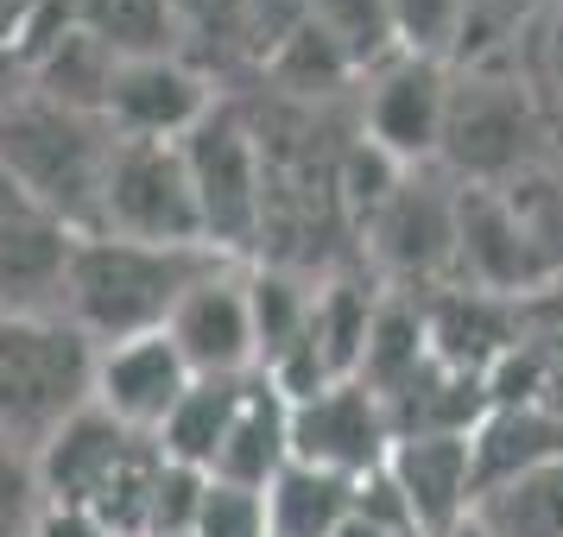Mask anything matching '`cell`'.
I'll use <instances>...</instances> for the list:
<instances>
[{
  "label": "cell",
  "mask_w": 563,
  "mask_h": 537,
  "mask_svg": "<svg viewBox=\"0 0 563 537\" xmlns=\"http://www.w3.org/2000/svg\"><path fill=\"white\" fill-rule=\"evenodd\" d=\"M380 481L406 512L418 537H450L475 506V456L468 430H424V436H393L380 461Z\"/></svg>",
  "instance_id": "obj_11"
},
{
  "label": "cell",
  "mask_w": 563,
  "mask_h": 537,
  "mask_svg": "<svg viewBox=\"0 0 563 537\" xmlns=\"http://www.w3.org/2000/svg\"><path fill=\"white\" fill-rule=\"evenodd\" d=\"M526 32H532V70H526V96H532L544 133H551V139H563V0L544 13V20H532Z\"/></svg>",
  "instance_id": "obj_23"
},
{
  "label": "cell",
  "mask_w": 563,
  "mask_h": 537,
  "mask_svg": "<svg viewBox=\"0 0 563 537\" xmlns=\"http://www.w3.org/2000/svg\"><path fill=\"white\" fill-rule=\"evenodd\" d=\"M114 158V133L102 114L20 96L0 127V178H13L32 203H45L70 234H96L102 222V178Z\"/></svg>",
  "instance_id": "obj_2"
},
{
  "label": "cell",
  "mask_w": 563,
  "mask_h": 537,
  "mask_svg": "<svg viewBox=\"0 0 563 537\" xmlns=\"http://www.w3.org/2000/svg\"><path fill=\"white\" fill-rule=\"evenodd\" d=\"M26 537H32V532H26Z\"/></svg>",
  "instance_id": "obj_28"
},
{
  "label": "cell",
  "mask_w": 563,
  "mask_h": 537,
  "mask_svg": "<svg viewBox=\"0 0 563 537\" xmlns=\"http://www.w3.org/2000/svg\"><path fill=\"white\" fill-rule=\"evenodd\" d=\"M305 26L317 32L349 70H380L386 57H399L393 20H386V0H310Z\"/></svg>",
  "instance_id": "obj_20"
},
{
  "label": "cell",
  "mask_w": 563,
  "mask_h": 537,
  "mask_svg": "<svg viewBox=\"0 0 563 537\" xmlns=\"http://www.w3.org/2000/svg\"><path fill=\"white\" fill-rule=\"evenodd\" d=\"M190 537H266V493L234 481H203V500H197V525Z\"/></svg>",
  "instance_id": "obj_24"
},
{
  "label": "cell",
  "mask_w": 563,
  "mask_h": 537,
  "mask_svg": "<svg viewBox=\"0 0 563 537\" xmlns=\"http://www.w3.org/2000/svg\"><path fill=\"white\" fill-rule=\"evenodd\" d=\"M184 171H190V197H197V222H203V247L229 259L247 247L254 228L266 222V178H260V153L247 127L209 108L197 127L178 139Z\"/></svg>",
  "instance_id": "obj_6"
},
{
  "label": "cell",
  "mask_w": 563,
  "mask_h": 537,
  "mask_svg": "<svg viewBox=\"0 0 563 537\" xmlns=\"http://www.w3.org/2000/svg\"><path fill=\"white\" fill-rule=\"evenodd\" d=\"M468 456H475V493L512 481V474L551 468V461H563V411L544 399L487 405L482 424L468 430Z\"/></svg>",
  "instance_id": "obj_14"
},
{
  "label": "cell",
  "mask_w": 563,
  "mask_h": 537,
  "mask_svg": "<svg viewBox=\"0 0 563 537\" xmlns=\"http://www.w3.org/2000/svg\"><path fill=\"white\" fill-rule=\"evenodd\" d=\"M468 525H482L487 537H563V461L482 486L468 506Z\"/></svg>",
  "instance_id": "obj_18"
},
{
  "label": "cell",
  "mask_w": 563,
  "mask_h": 537,
  "mask_svg": "<svg viewBox=\"0 0 563 537\" xmlns=\"http://www.w3.org/2000/svg\"><path fill=\"white\" fill-rule=\"evenodd\" d=\"M443 108H450V64H431V57H386L380 70H367V102H361L367 146L380 158H393V165L437 158Z\"/></svg>",
  "instance_id": "obj_12"
},
{
  "label": "cell",
  "mask_w": 563,
  "mask_h": 537,
  "mask_svg": "<svg viewBox=\"0 0 563 537\" xmlns=\"http://www.w3.org/2000/svg\"><path fill=\"white\" fill-rule=\"evenodd\" d=\"M386 449H393L386 405L361 380H335L310 399H291V461L342 474V481H367L380 474Z\"/></svg>",
  "instance_id": "obj_8"
},
{
  "label": "cell",
  "mask_w": 563,
  "mask_h": 537,
  "mask_svg": "<svg viewBox=\"0 0 563 537\" xmlns=\"http://www.w3.org/2000/svg\"><path fill=\"white\" fill-rule=\"evenodd\" d=\"M165 342L178 348L190 380H247L254 373V310H247V279L229 259H216L203 279L178 298L165 316Z\"/></svg>",
  "instance_id": "obj_9"
},
{
  "label": "cell",
  "mask_w": 563,
  "mask_h": 537,
  "mask_svg": "<svg viewBox=\"0 0 563 537\" xmlns=\"http://www.w3.org/2000/svg\"><path fill=\"white\" fill-rule=\"evenodd\" d=\"M355 486L361 481L285 461L266 481V537H330L349 518V506H355Z\"/></svg>",
  "instance_id": "obj_17"
},
{
  "label": "cell",
  "mask_w": 563,
  "mask_h": 537,
  "mask_svg": "<svg viewBox=\"0 0 563 537\" xmlns=\"http://www.w3.org/2000/svg\"><path fill=\"white\" fill-rule=\"evenodd\" d=\"M538 139H551V133H544L519 77L450 82L437 158L456 165L462 178H475V190H500V183L538 171Z\"/></svg>",
  "instance_id": "obj_4"
},
{
  "label": "cell",
  "mask_w": 563,
  "mask_h": 537,
  "mask_svg": "<svg viewBox=\"0 0 563 537\" xmlns=\"http://www.w3.org/2000/svg\"><path fill=\"white\" fill-rule=\"evenodd\" d=\"M38 506H45V493H38L32 461L0 449V537H26L32 518H38Z\"/></svg>",
  "instance_id": "obj_25"
},
{
  "label": "cell",
  "mask_w": 563,
  "mask_h": 537,
  "mask_svg": "<svg viewBox=\"0 0 563 537\" xmlns=\"http://www.w3.org/2000/svg\"><path fill=\"white\" fill-rule=\"evenodd\" d=\"M209 108L216 102H209L203 77H190L178 57L165 52H140L114 64V82L102 96V121L114 139H165V146H178Z\"/></svg>",
  "instance_id": "obj_13"
},
{
  "label": "cell",
  "mask_w": 563,
  "mask_h": 537,
  "mask_svg": "<svg viewBox=\"0 0 563 537\" xmlns=\"http://www.w3.org/2000/svg\"><path fill=\"white\" fill-rule=\"evenodd\" d=\"M462 7H468V0H386V20H393L399 57L450 64L456 45H462Z\"/></svg>",
  "instance_id": "obj_22"
},
{
  "label": "cell",
  "mask_w": 563,
  "mask_h": 537,
  "mask_svg": "<svg viewBox=\"0 0 563 537\" xmlns=\"http://www.w3.org/2000/svg\"><path fill=\"white\" fill-rule=\"evenodd\" d=\"M96 234L140 240V247H203V222H197V197H190V171H184L178 146L114 139Z\"/></svg>",
  "instance_id": "obj_5"
},
{
  "label": "cell",
  "mask_w": 563,
  "mask_h": 537,
  "mask_svg": "<svg viewBox=\"0 0 563 537\" xmlns=\"http://www.w3.org/2000/svg\"><path fill=\"white\" fill-rule=\"evenodd\" d=\"M380 240L406 272H431V266H443V259H456V203H437V197L399 190L393 209H386Z\"/></svg>",
  "instance_id": "obj_21"
},
{
  "label": "cell",
  "mask_w": 563,
  "mask_h": 537,
  "mask_svg": "<svg viewBox=\"0 0 563 537\" xmlns=\"http://www.w3.org/2000/svg\"><path fill=\"white\" fill-rule=\"evenodd\" d=\"M216 259L222 254H209V247H140V240H114V234H82L70 272H64V323L89 348L153 335L165 329L178 298Z\"/></svg>",
  "instance_id": "obj_1"
},
{
  "label": "cell",
  "mask_w": 563,
  "mask_h": 537,
  "mask_svg": "<svg viewBox=\"0 0 563 537\" xmlns=\"http://www.w3.org/2000/svg\"><path fill=\"white\" fill-rule=\"evenodd\" d=\"M247 380H254V373H247ZM247 380H190V385H184V399L172 405V417L158 424L153 449H158L165 461H178V468H197V474H209V461H216L222 436H229L234 405H241Z\"/></svg>",
  "instance_id": "obj_16"
},
{
  "label": "cell",
  "mask_w": 563,
  "mask_h": 537,
  "mask_svg": "<svg viewBox=\"0 0 563 537\" xmlns=\"http://www.w3.org/2000/svg\"><path fill=\"white\" fill-rule=\"evenodd\" d=\"M20 96H26V57H20L13 38H0V127H7V114L20 108Z\"/></svg>",
  "instance_id": "obj_26"
},
{
  "label": "cell",
  "mask_w": 563,
  "mask_h": 537,
  "mask_svg": "<svg viewBox=\"0 0 563 537\" xmlns=\"http://www.w3.org/2000/svg\"><path fill=\"white\" fill-rule=\"evenodd\" d=\"M285 461H291V405L254 373L247 392H241V405H234V424L222 436V449L209 461V474L266 493V481L279 474Z\"/></svg>",
  "instance_id": "obj_15"
},
{
  "label": "cell",
  "mask_w": 563,
  "mask_h": 537,
  "mask_svg": "<svg viewBox=\"0 0 563 537\" xmlns=\"http://www.w3.org/2000/svg\"><path fill=\"white\" fill-rule=\"evenodd\" d=\"M190 385V367L178 360V348L165 342V329L108 342L89 360V411H102L108 424H121L128 436L153 443L158 424L172 417V405Z\"/></svg>",
  "instance_id": "obj_10"
},
{
  "label": "cell",
  "mask_w": 563,
  "mask_h": 537,
  "mask_svg": "<svg viewBox=\"0 0 563 537\" xmlns=\"http://www.w3.org/2000/svg\"><path fill=\"white\" fill-rule=\"evenodd\" d=\"M89 360L64 316H0V449L38 456L82 405H89Z\"/></svg>",
  "instance_id": "obj_3"
},
{
  "label": "cell",
  "mask_w": 563,
  "mask_h": 537,
  "mask_svg": "<svg viewBox=\"0 0 563 537\" xmlns=\"http://www.w3.org/2000/svg\"><path fill=\"white\" fill-rule=\"evenodd\" d=\"M82 234L0 178V316H64V272Z\"/></svg>",
  "instance_id": "obj_7"
},
{
  "label": "cell",
  "mask_w": 563,
  "mask_h": 537,
  "mask_svg": "<svg viewBox=\"0 0 563 537\" xmlns=\"http://www.w3.org/2000/svg\"><path fill=\"white\" fill-rule=\"evenodd\" d=\"M450 537H487V532H482V525H468V518H462V525H456Z\"/></svg>",
  "instance_id": "obj_27"
},
{
  "label": "cell",
  "mask_w": 563,
  "mask_h": 537,
  "mask_svg": "<svg viewBox=\"0 0 563 537\" xmlns=\"http://www.w3.org/2000/svg\"><path fill=\"white\" fill-rule=\"evenodd\" d=\"M500 203H507L512 228H519L526 254H532L538 279L558 284L563 279V165L558 171L538 165V171H526V178L500 183Z\"/></svg>",
  "instance_id": "obj_19"
}]
</instances>
